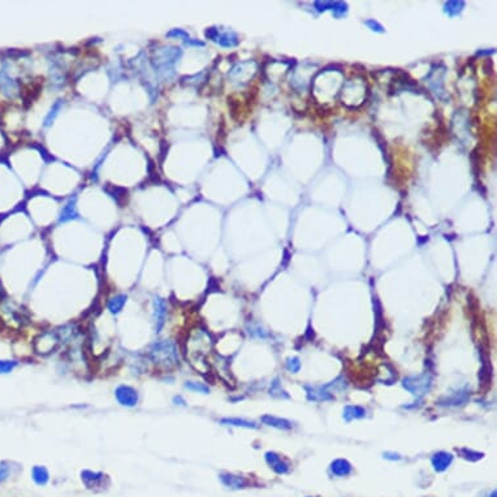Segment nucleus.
I'll return each instance as SVG.
<instances>
[{"mask_svg": "<svg viewBox=\"0 0 497 497\" xmlns=\"http://www.w3.org/2000/svg\"><path fill=\"white\" fill-rule=\"evenodd\" d=\"M148 357L152 363L164 370L175 369L180 365L177 344L172 340H159L150 346Z\"/></svg>", "mask_w": 497, "mask_h": 497, "instance_id": "1", "label": "nucleus"}, {"mask_svg": "<svg viewBox=\"0 0 497 497\" xmlns=\"http://www.w3.org/2000/svg\"><path fill=\"white\" fill-rule=\"evenodd\" d=\"M432 384V377L430 373H423L419 376H412L406 377L402 383L405 389H408L409 392L416 397L424 396L426 393L430 391Z\"/></svg>", "mask_w": 497, "mask_h": 497, "instance_id": "2", "label": "nucleus"}, {"mask_svg": "<svg viewBox=\"0 0 497 497\" xmlns=\"http://www.w3.org/2000/svg\"><path fill=\"white\" fill-rule=\"evenodd\" d=\"M115 397H116L117 402L125 408H134L138 405V401H140L138 392L129 385L117 387L116 391H115Z\"/></svg>", "mask_w": 497, "mask_h": 497, "instance_id": "3", "label": "nucleus"}, {"mask_svg": "<svg viewBox=\"0 0 497 497\" xmlns=\"http://www.w3.org/2000/svg\"><path fill=\"white\" fill-rule=\"evenodd\" d=\"M152 315H154V324H155V332L160 333L166 324L167 319V303L162 298H155L152 303Z\"/></svg>", "mask_w": 497, "mask_h": 497, "instance_id": "4", "label": "nucleus"}, {"mask_svg": "<svg viewBox=\"0 0 497 497\" xmlns=\"http://www.w3.org/2000/svg\"><path fill=\"white\" fill-rule=\"evenodd\" d=\"M59 342H60V337H59L58 333H55V332H46V333H43L42 336L37 340V344H42V346L38 348L37 350H38V353L42 354L50 353L51 350L56 349V346L59 345Z\"/></svg>", "mask_w": 497, "mask_h": 497, "instance_id": "5", "label": "nucleus"}, {"mask_svg": "<svg viewBox=\"0 0 497 497\" xmlns=\"http://www.w3.org/2000/svg\"><path fill=\"white\" fill-rule=\"evenodd\" d=\"M220 479L224 486L229 487L232 490H240V488H245V487L248 486V480L245 479L244 476H238V475L233 474H222L220 475Z\"/></svg>", "mask_w": 497, "mask_h": 497, "instance_id": "6", "label": "nucleus"}, {"mask_svg": "<svg viewBox=\"0 0 497 497\" xmlns=\"http://www.w3.org/2000/svg\"><path fill=\"white\" fill-rule=\"evenodd\" d=\"M452 461H453V456L448 452H439L432 457V466L436 471H445L448 467L451 466Z\"/></svg>", "mask_w": 497, "mask_h": 497, "instance_id": "7", "label": "nucleus"}, {"mask_svg": "<svg viewBox=\"0 0 497 497\" xmlns=\"http://www.w3.org/2000/svg\"><path fill=\"white\" fill-rule=\"evenodd\" d=\"M266 461H267L268 465H269L277 474H285V473H288L289 466H288L284 461H281V458H280L279 456L276 455V453H273V452H268V453H266Z\"/></svg>", "mask_w": 497, "mask_h": 497, "instance_id": "8", "label": "nucleus"}, {"mask_svg": "<svg viewBox=\"0 0 497 497\" xmlns=\"http://www.w3.org/2000/svg\"><path fill=\"white\" fill-rule=\"evenodd\" d=\"M81 476L86 486L89 487V488H94V487L102 486V484H103L105 475H103L102 473H94V471L86 470L82 471Z\"/></svg>", "mask_w": 497, "mask_h": 497, "instance_id": "9", "label": "nucleus"}, {"mask_svg": "<svg viewBox=\"0 0 497 497\" xmlns=\"http://www.w3.org/2000/svg\"><path fill=\"white\" fill-rule=\"evenodd\" d=\"M331 471L336 476H346L352 473V465L346 459H336L331 465Z\"/></svg>", "mask_w": 497, "mask_h": 497, "instance_id": "10", "label": "nucleus"}, {"mask_svg": "<svg viewBox=\"0 0 497 497\" xmlns=\"http://www.w3.org/2000/svg\"><path fill=\"white\" fill-rule=\"evenodd\" d=\"M262 422L269 426V427L279 428V430H289V428H291V423L289 420L283 419V418H277V416L273 415H263L262 416Z\"/></svg>", "mask_w": 497, "mask_h": 497, "instance_id": "11", "label": "nucleus"}, {"mask_svg": "<svg viewBox=\"0 0 497 497\" xmlns=\"http://www.w3.org/2000/svg\"><path fill=\"white\" fill-rule=\"evenodd\" d=\"M366 416V410L358 405H348L345 409H344V418L346 420H353V419H359V418H363Z\"/></svg>", "mask_w": 497, "mask_h": 497, "instance_id": "12", "label": "nucleus"}, {"mask_svg": "<svg viewBox=\"0 0 497 497\" xmlns=\"http://www.w3.org/2000/svg\"><path fill=\"white\" fill-rule=\"evenodd\" d=\"M469 398V393L467 392H457L453 396L447 397L445 400L440 401V405L443 406H457V405H463Z\"/></svg>", "mask_w": 497, "mask_h": 497, "instance_id": "13", "label": "nucleus"}, {"mask_svg": "<svg viewBox=\"0 0 497 497\" xmlns=\"http://www.w3.org/2000/svg\"><path fill=\"white\" fill-rule=\"evenodd\" d=\"M31 476H33V480H34L38 486H44V484H47V482H48V479H50L48 471H47L46 467L43 466L33 467V470H31Z\"/></svg>", "mask_w": 497, "mask_h": 497, "instance_id": "14", "label": "nucleus"}, {"mask_svg": "<svg viewBox=\"0 0 497 497\" xmlns=\"http://www.w3.org/2000/svg\"><path fill=\"white\" fill-rule=\"evenodd\" d=\"M125 302H126V295L117 294L109 299L107 307H108V310L111 314H119V312L123 310Z\"/></svg>", "mask_w": 497, "mask_h": 497, "instance_id": "15", "label": "nucleus"}, {"mask_svg": "<svg viewBox=\"0 0 497 497\" xmlns=\"http://www.w3.org/2000/svg\"><path fill=\"white\" fill-rule=\"evenodd\" d=\"M306 391H307V397H309V400H311V401L320 402V401L333 400V397L331 396L328 392H326V391H323V388L315 389V388H309V387H306Z\"/></svg>", "mask_w": 497, "mask_h": 497, "instance_id": "16", "label": "nucleus"}, {"mask_svg": "<svg viewBox=\"0 0 497 497\" xmlns=\"http://www.w3.org/2000/svg\"><path fill=\"white\" fill-rule=\"evenodd\" d=\"M220 423L224 426H234V427H245V428H258L254 422L246 419H240V418H223Z\"/></svg>", "mask_w": 497, "mask_h": 497, "instance_id": "17", "label": "nucleus"}, {"mask_svg": "<svg viewBox=\"0 0 497 497\" xmlns=\"http://www.w3.org/2000/svg\"><path fill=\"white\" fill-rule=\"evenodd\" d=\"M185 388H186L187 391H191V392L202 393V394H208V393H210V388H208L206 384L199 383V381L193 380L186 381V383H185Z\"/></svg>", "mask_w": 497, "mask_h": 497, "instance_id": "18", "label": "nucleus"}, {"mask_svg": "<svg viewBox=\"0 0 497 497\" xmlns=\"http://www.w3.org/2000/svg\"><path fill=\"white\" fill-rule=\"evenodd\" d=\"M463 7H465V3H463V1H448V3L445 4V12L451 16L459 15L461 11L463 9Z\"/></svg>", "mask_w": 497, "mask_h": 497, "instance_id": "19", "label": "nucleus"}, {"mask_svg": "<svg viewBox=\"0 0 497 497\" xmlns=\"http://www.w3.org/2000/svg\"><path fill=\"white\" fill-rule=\"evenodd\" d=\"M459 453L462 455L463 458L469 459V461H473V462H475V461H478V459H480L483 457V453H479V452L470 451V449H467V448L459 449Z\"/></svg>", "mask_w": 497, "mask_h": 497, "instance_id": "20", "label": "nucleus"}, {"mask_svg": "<svg viewBox=\"0 0 497 497\" xmlns=\"http://www.w3.org/2000/svg\"><path fill=\"white\" fill-rule=\"evenodd\" d=\"M269 393H271L272 396H276V397H288L287 392L281 389V387H280L279 381L277 380H275L273 383H272L271 388H269Z\"/></svg>", "mask_w": 497, "mask_h": 497, "instance_id": "21", "label": "nucleus"}, {"mask_svg": "<svg viewBox=\"0 0 497 497\" xmlns=\"http://www.w3.org/2000/svg\"><path fill=\"white\" fill-rule=\"evenodd\" d=\"M287 369L290 371V373H298L299 369H301V362L297 357L294 358H289L287 359Z\"/></svg>", "mask_w": 497, "mask_h": 497, "instance_id": "22", "label": "nucleus"}, {"mask_svg": "<svg viewBox=\"0 0 497 497\" xmlns=\"http://www.w3.org/2000/svg\"><path fill=\"white\" fill-rule=\"evenodd\" d=\"M17 365L15 361H0V373H9Z\"/></svg>", "mask_w": 497, "mask_h": 497, "instance_id": "23", "label": "nucleus"}, {"mask_svg": "<svg viewBox=\"0 0 497 497\" xmlns=\"http://www.w3.org/2000/svg\"><path fill=\"white\" fill-rule=\"evenodd\" d=\"M333 12L336 16H341L344 15L346 11H348V5L342 1H333Z\"/></svg>", "mask_w": 497, "mask_h": 497, "instance_id": "24", "label": "nucleus"}, {"mask_svg": "<svg viewBox=\"0 0 497 497\" xmlns=\"http://www.w3.org/2000/svg\"><path fill=\"white\" fill-rule=\"evenodd\" d=\"M9 475V466L5 462L0 463V482H4Z\"/></svg>", "mask_w": 497, "mask_h": 497, "instance_id": "25", "label": "nucleus"}, {"mask_svg": "<svg viewBox=\"0 0 497 497\" xmlns=\"http://www.w3.org/2000/svg\"><path fill=\"white\" fill-rule=\"evenodd\" d=\"M366 25H369V26L371 27L373 31H377V33H383V31H384L383 26H381V25H379L376 21H373V20H369V21H366Z\"/></svg>", "mask_w": 497, "mask_h": 497, "instance_id": "26", "label": "nucleus"}, {"mask_svg": "<svg viewBox=\"0 0 497 497\" xmlns=\"http://www.w3.org/2000/svg\"><path fill=\"white\" fill-rule=\"evenodd\" d=\"M173 404L179 405V406H185L186 402H185V400L181 396H175L173 397Z\"/></svg>", "mask_w": 497, "mask_h": 497, "instance_id": "27", "label": "nucleus"}, {"mask_svg": "<svg viewBox=\"0 0 497 497\" xmlns=\"http://www.w3.org/2000/svg\"><path fill=\"white\" fill-rule=\"evenodd\" d=\"M384 457L388 459H400V456L394 455V453H385Z\"/></svg>", "mask_w": 497, "mask_h": 497, "instance_id": "28", "label": "nucleus"}, {"mask_svg": "<svg viewBox=\"0 0 497 497\" xmlns=\"http://www.w3.org/2000/svg\"><path fill=\"white\" fill-rule=\"evenodd\" d=\"M492 497H496V492H494V494H492Z\"/></svg>", "mask_w": 497, "mask_h": 497, "instance_id": "29", "label": "nucleus"}]
</instances>
